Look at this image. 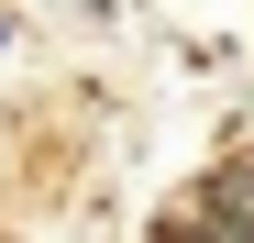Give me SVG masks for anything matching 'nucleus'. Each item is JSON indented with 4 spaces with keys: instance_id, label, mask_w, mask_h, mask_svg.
Here are the masks:
<instances>
[{
    "instance_id": "1",
    "label": "nucleus",
    "mask_w": 254,
    "mask_h": 243,
    "mask_svg": "<svg viewBox=\"0 0 254 243\" xmlns=\"http://www.w3.org/2000/svg\"><path fill=\"white\" fill-rule=\"evenodd\" d=\"M199 221H210V232H254V144L199 177Z\"/></svg>"
},
{
    "instance_id": "2",
    "label": "nucleus",
    "mask_w": 254,
    "mask_h": 243,
    "mask_svg": "<svg viewBox=\"0 0 254 243\" xmlns=\"http://www.w3.org/2000/svg\"><path fill=\"white\" fill-rule=\"evenodd\" d=\"M0 56H22V11H0Z\"/></svg>"
}]
</instances>
